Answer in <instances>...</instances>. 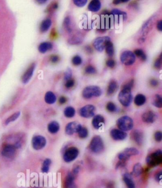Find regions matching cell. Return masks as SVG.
Instances as JSON below:
<instances>
[{"label":"cell","instance_id":"1","mask_svg":"<svg viewBox=\"0 0 162 188\" xmlns=\"http://www.w3.org/2000/svg\"><path fill=\"white\" fill-rule=\"evenodd\" d=\"M117 125L119 129L122 131H129L133 128L134 122L131 118L125 116L117 120Z\"/></svg>","mask_w":162,"mask_h":188},{"label":"cell","instance_id":"2","mask_svg":"<svg viewBox=\"0 0 162 188\" xmlns=\"http://www.w3.org/2000/svg\"><path fill=\"white\" fill-rule=\"evenodd\" d=\"M89 149L92 152L95 154H100L104 150V145L102 139L100 136H95L92 139Z\"/></svg>","mask_w":162,"mask_h":188},{"label":"cell","instance_id":"3","mask_svg":"<svg viewBox=\"0 0 162 188\" xmlns=\"http://www.w3.org/2000/svg\"><path fill=\"white\" fill-rule=\"evenodd\" d=\"M118 99L122 105L125 107H128L131 104L132 99L131 89L123 88L120 92Z\"/></svg>","mask_w":162,"mask_h":188},{"label":"cell","instance_id":"4","mask_svg":"<svg viewBox=\"0 0 162 188\" xmlns=\"http://www.w3.org/2000/svg\"><path fill=\"white\" fill-rule=\"evenodd\" d=\"M102 90L97 86H89L84 89L82 96L84 99H89L93 97H99L102 95Z\"/></svg>","mask_w":162,"mask_h":188},{"label":"cell","instance_id":"5","mask_svg":"<svg viewBox=\"0 0 162 188\" xmlns=\"http://www.w3.org/2000/svg\"><path fill=\"white\" fill-rule=\"evenodd\" d=\"M146 162L149 166L155 167L162 162V152L160 150H157L155 153L148 155Z\"/></svg>","mask_w":162,"mask_h":188},{"label":"cell","instance_id":"6","mask_svg":"<svg viewBox=\"0 0 162 188\" xmlns=\"http://www.w3.org/2000/svg\"><path fill=\"white\" fill-rule=\"evenodd\" d=\"M122 63L126 66H131L136 61V56L130 51H125L122 53L120 56Z\"/></svg>","mask_w":162,"mask_h":188},{"label":"cell","instance_id":"7","mask_svg":"<svg viewBox=\"0 0 162 188\" xmlns=\"http://www.w3.org/2000/svg\"><path fill=\"white\" fill-rule=\"evenodd\" d=\"M79 155V150L75 147H71L68 149L64 155V162L69 163L76 159Z\"/></svg>","mask_w":162,"mask_h":188},{"label":"cell","instance_id":"8","mask_svg":"<svg viewBox=\"0 0 162 188\" xmlns=\"http://www.w3.org/2000/svg\"><path fill=\"white\" fill-rule=\"evenodd\" d=\"M31 144L34 150H41L45 146L46 144V140L43 136H35L32 139Z\"/></svg>","mask_w":162,"mask_h":188},{"label":"cell","instance_id":"9","mask_svg":"<svg viewBox=\"0 0 162 188\" xmlns=\"http://www.w3.org/2000/svg\"><path fill=\"white\" fill-rule=\"evenodd\" d=\"M111 41L109 36H102L99 37L94 41L93 46L95 48V50H97L99 52H102L105 49L106 44Z\"/></svg>","mask_w":162,"mask_h":188},{"label":"cell","instance_id":"10","mask_svg":"<svg viewBox=\"0 0 162 188\" xmlns=\"http://www.w3.org/2000/svg\"><path fill=\"white\" fill-rule=\"evenodd\" d=\"M95 110L96 108L94 106L92 105H86L79 110V114L81 117L89 118L94 116Z\"/></svg>","mask_w":162,"mask_h":188},{"label":"cell","instance_id":"11","mask_svg":"<svg viewBox=\"0 0 162 188\" xmlns=\"http://www.w3.org/2000/svg\"><path fill=\"white\" fill-rule=\"evenodd\" d=\"M17 148L16 146L11 144L5 145L2 150V155L6 158H12L16 153Z\"/></svg>","mask_w":162,"mask_h":188},{"label":"cell","instance_id":"12","mask_svg":"<svg viewBox=\"0 0 162 188\" xmlns=\"http://www.w3.org/2000/svg\"><path fill=\"white\" fill-rule=\"evenodd\" d=\"M82 128V126L76 122H70L67 124L65 132L69 135H72L75 133H77L79 130Z\"/></svg>","mask_w":162,"mask_h":188},{"label":"cell","instance_id":"13","mask_svg":"<svg viewBox=\"0 0 162 188\" xmlns=\"http://www.w3.org/2000/svg\"><path fill=\"white\" fill-rule=\"evenodd\" d=\"M36 63H32L26 69L24 74L21 76V81L23 84H26L28 83L29 80L31 79V77L33 75L34 71L36 68Z\"/></svg>","mask_w":162,"mask_h":188},{"label":"cell","instance_id":"14","mask_svg":"<svg viewBox=\"0 0 162 188\" xmlns=\"http://www.w3.org/2000/svg\"><path fill=\"white\" fill-rule=\"evenodd\" d=\"M110 135L114 140H123L126 138L127 133L120 129H113L110 131Z\"/></svg>","mask_w":162,"mask_h":188},{"label":"cell","instance_id":"15","mask_svg":"<svg viewBox=\"0 0 162 188\" xmlns=\"http://www.w3.org/2000/svg\"><path fill=\"white\" fill-rule=\"evenodd\" d=\"M76 176L72 172H69L67 174L64 181V188H77L74 183Z\"/></svg>","mask_w":162,"mask_h":188},{"label":"cell","instance_id":"16","mask_svg":"<svg viewBox=\"0 0 162 188\" xmlns=\"http://www.w3.org/2000/svg\"><path fill=\"white\" fill-rule=\"evenodd\" d=\"M157 119V115L153 111H148L144 113L142 116V119L147 123H153Z\"/></svg>","mask_w":162,"mask_h":188},{"label":"cell","instance_id":"17","mask_svg":"<svg viewBox=\"0 0 162 188\" xmlns=\"http://www.w3.org/2000/svg\"><path fill=\"white\" fill-rule=\"evenodd\" d=\"M131 137L138 145H142L143 143V133L138 129L135 130L131 134Z\"/></svg>","mask_w":162,"mask_h":188},{"label":"cell","instance_id":"18","mask_svg":"<svg viewBox=\"0 0 162 188\" xmlns=\"http://www.w3.org/2000/svg\"><path fill=\"white\" fill-rule=\"evenodd\" d=\"M104 118L102 115L98 114L94 117L92 121V125L94 128L99 129L104 125Z\"/></svg>","mask_w":162,"mask_h":188},{"label":"cell","instance_id":"19","mask_svg":"<svg viewBox=\"0 0 162 188\" xmlns=\"http://www.w3.org/2000/svg\"><path fill=\"white\" fill-rule=\"evenodd\" d=\"M101 2L99 0H92L88 5V9L91 12H97L100 10Z\"/></svg>","mask_w":162,"mask_h":188},{"label":"cell","instance_id":"20","mask_svg":"<svg viewBox=\"0 0 162 188\" xmlns=\"http://www.w3.org/2000/svg\"><path fill=\"white\" fill-rule=\"evenodd\" d=\"M123 180L127 188H135V183L133 181L132 176L129 173H125L123 175Z\"/></svg>","mask_w":162,"mask_h":188},{"label":"cell","instance_id":"21","mask_svg":"<svg viewBox=\"0 0 162 188\" xmlns=\"http://www.w3.org/2000/svg\"><path fill=\"white\" fill-rule=\"evenodd\" d=\"M53 44L50 42L41 43L38 47L39 51L41 53H45L48 51L53 48Z\"/></svg>","mask_w":162,"mask_h":188},{"label":"cell","instance_id":"22","mask_svg":"<svg viewBox=\"0 0 162 188\" xmlns=\"http://www.w3.org/2000/svg\"><path fill=\"white\" fill-rule=\"evenodd\" d=\"M48 129L50 133H57L60 129V125L56 121L51 122L48 125Z\"/></svg>","mask_w":162,"mask_h":188},{"label":"cell","instance_id":"23","mask_svg":"<svg viewBox=\"0 0 162 188\" xmlns=\"http://www.w3.org/2000/svg\"><path fill=\"white\" fill-rule=\"evenodd\" d=\"M52 24V21L50 19H46L44 20L40 24V30L41 33H45L48 31Z\"/></svg>","mask_w":162,"mask_h":188},{"label":"cell","instance_id":"24","mask_svg":"<svg viewBox=\"0 0 162 188\" xmlns=\"http://www.w3.org/2000/svg\"><path fill=\"white\" fill-rule=\"evenodd\" d=\"M56 101V97L51 91H48L45 95V101L48 104H53Z\"/></svg>","mask_w":162,"mask_h":188},{"label":"cell","instance_id":"25","mask_svg":"<svg viewBox=\"0 0 162 188\" xmlns=\"http://www.w3.org/2000/svg\"><path fill=\"white\" fill-rule=\"evenodd\" d=\"M143 171V167L142 165L140 163H137L134 165L132 175L135 177H138L142 173Z\"/></svg>","mask_w":162,"mask_h":188},{"label":"cell","instance_id":"26","mask_svg":"<svg viewBox=\"0 0 162 188\" xmlns=\"http://www.w3.org/2000/svg\"><path fill=\"white\" fill-rule=\"evenodd\" d=\"M118 85L117 82L115 80H112L109 83L108 88H107V94L108 95H112V94L117 90Z\"/></svg>","mask_w":162,"mask_h":188},{"label":"cell","instance_id":"27","mask_svg":"<svg viewBox=\"0 0 162 188\" xmlns=\"http://www.w3.org/2000/svg\"><path fill=\"white\" fill-rule=\"evenodd\" d=\"M145 101H146V98L145 96L143 95L142 94H138L135 98L134 102L135 105L138 106H141L145 103Z\"/></svg>","mask_w":162,"mask_h":188},{"label":"cell","instance_id":"28","mask_svg":"<svg viewBox=\"0 0 162 188\" xmlns=\"http://www.w3.org/2000/svg\"><path fill=\"white\" fill-rule=\"evenodd\" d=\"M105 49L107 55L110 57H112L114 53V48L113 44L111 42V41H108L106 44Z\"/></svg>","mask_w":162,"mask_h":188},{"label":"cell","instance_id":"29","mask_svg":"<svg viewBox=\"0 0 162 188\" xmlns=\"http://www.w3.org/2000/svg\"><path fill=\"white\" fill-rule=\"evenodd\" d=\"M152 22V18H150L148 20V21L145 22L143 26H142V35H143V37L149 33Z\"/></svg>","mask_w":162,"mask_h":188},{"label":"cell","instance_id":"30","mask_svg":"<svg viewBox=\"0 0 162 188\" xmlns=\"http://www.w3.org/2000/svg\"><path fill=\"white\" fill-rule=\"evenodd\" d=\"M152 104L157 108L162 107V99L161 96L156 94L153 98Z\"/></svg>","mask_w":162,"mask_h":188},{"label":"cell","instance_id":"31","mask_svg":"<svg viewBox=\"0 0 162 188\" xmlns=\"http://www.w3.org/2000/svg\"><path fill=\"white\" fill-rule=\"evenodd\" d=\"M75 113H76V111L74 107L69 106V107H66L64 109V116L67 118H72V117H74Z\"/></svg>","mask_w":162,"mask_h":188},{"label":"cell","instance_id":"32","mask_svg":"<svg viewBox=\"0 0 162 188\" xmlns=\"http://www.w3.org/2000/svg\"><path fill=\"white\" fill-rule=\"evenodd\" d=\"M123 153H125L126 155H127L130 157L132 156H136V155L139 154L138 150L135 148H127L124 150Z\"/></svg>","mask_w":162,"mask_h":188},{"label":"cell","instance_id":"33","mask_svg":"<svg viewBox=\"0 0 162 188\" xmlns=\"http://www.w3.org/2000/svg\"><path fill=\"white\" fill-rule=\"evenodd\" d=\"M134 53L135 56L143 61H145L147 60V56L145 55V53H144L143 50L141 49H136L135 50Z\"/></svg>","mask_w":162,"mask_h":188},{"label":"cell","instance_id":"34","mask_svg":"<svg viewBox=\"0 0 162 188\" xmlns=\"http://www.w3.org/2000/svg\"><path fill=\"white\" fill-rule=\"evenodd\" d=\"M51 163V161L49 158H46V160H44L41 168V171L43 173H48L49 171Z\"/></svg>","mask_w":162,"mask_h":188},{"label":"cell","instance_id":"35","mask_svg":"<svg viewBox=\"0 0 162 188\" xmlns=\"http://www.w3.org/2000/svg\"><path fill=\"white\" fill-rule=\"evenodd\" d=\"M64 28L69 33L72 31L71 21L69 17H66L64 21Z\"/></svg>","mask_w":162,"mask_h":188},{"label":"cell","instance_id":"36","mask_svg":"<svg viewBox=\"0 0 162 188\" xmlns=\"http://www.w3.org/2000/svg\"><path fill=\"white\" fill-rule=\"evenodd\" d=\"M21 114V112H17L16 113H15L14 114H12V116H11L10 117H8L5 121V124L7 125V124H9L11 122L15 121L16 119H18V118L19 117Z\"/></svg>","mask_w":162,"mask_h":188},{"label":"cell","instance_id":"37","mask_svg":"<svg viewBox=\"0 0 162 188\" xmlns=\"http://www.w3.org/2000/svg\"><path fill=\"white\" fill-rule=\"evenodd\" d=\"M77 133H78L79 136L80 138H86L88 135V129L85 127L82 126V128L79 130V131L77 132Z\"/></svg>","mask_w":162,"mask_h":188},{"label":"cell","instance_id":"38","mask_svg":"<svg viewBox=\"0 0 162 188\" xmlns=\"http://www.w3.org/2000/svg\"><path fill=\"white\" fill-rule=\"evenodd\" d=\"M69 43L73 45L79 44L82 43V39L79 36H74L69 39Z\"/></svg>","mask_w":162,"mask_h":188},{"label":"cell","instance_id":"39","mask_svg":"<svg viewBox=\"0 0 162 188\" xmlns=\"http://www.w3.org/2000/svg\"><path fill=\"white\" fill-rule=\"evenodd\" d=\"M111 14L112 15H122L123 16V18L124 20H126L127 18V14L125 12H122L120 10H117V9H114V10H112V11L111 12Z\"/></svg>","mask_w":162,"mask_h":188},{"label":"cell","instance_id":"40","mask_svg":"<svg viewBox=\"0 0 162 188\" xmlns=\"http://www.w3.org/2000/svg\"><path fill=\"white\" fill-rule=\"evenodd\" d=\"M73 2L76 6L83 7L87 4L88 0H72Z\"/></svg>","mask_w":162,"mask_h":188},{"label":"cell","instance_id":"41","mask_svg":"<svg viewBox=\"0 0 162 188\" xmlns=\"http://www.w3.org/2000/svg\"><path fill=\"white\" fill-rule=\"evenodd\" d=\"M82 58L80 56H79L78 55L75 56L73 57L72 60V62L74 66H79L82 63Z\"/></svg>","mask_w":162,"mask_h":188},{"label":"cell","instance_id":"42","mask_svg":"<svg viewBox=\"0 0 162 188\" xmlns=\"http://www.w3.org/2000/svg\"><path fill=\"white\" fill-rule=\"evenodd\" d=\"M107 109L109 112H114L117 110V107L114 103L109 102V103H107Z\"/></svg>","mask_w":162,"mask_h":188},{"label":"cell","instance_id":"43","mask_svg":"<svg viewBox=\"0 0 162 188\" xmlns=\"http://www.w3.org/2000/svg\"><path fill=\"white\" fill-rule=\"evenodd\" d=\"M118 158H119L120 161H122L123 162H126L127 161H128L130 159V157H129L127 155H126L125 153L122 152V153H120L119 154Z\"/></svg>","mask_w":162,"mask_h":188},{"label":"cell","instance_id":"44","mask_svg":"<svg viewBox=\"0 0 162 188\" xmlns=\"http://www.w3.org/2000/svg\"><path fill=\"white\" fill-rule=\"evenodd\" d=\"M85 72L88 74H95L96 73V70L94 68V67H93V66H88L85 69Z\"/></svg>","mask_w":162,"mask_h":188},{"label":"cell","instance_id":"45","mask_svg":"<svg viewBox=\"0 0 162 188\" xmlns=\"http://www.w3.org/2000/svg\"><path fill=\"white\" fill-rule=\"evenodd\" d=\"M154 66L156 69H160L162 66V55H160V57L158 58L155 61Z\"/></svg>","mask_w":162,"mask_h":188},{"label":"cell","instance_id":"46","mask_svg":"<svg viewBox=\"0 0 162 188\" xmlns=\"http://www.w3.org/2000/svg\"><path fill=\"white\" fill-rule=\"evenodd\" d=\"M72 73L71 69L68 68L67 71L65 72V74H64V80L66 81H67L68 80L71 79L72 78Z\"/></svg>","mask_w":162,"mask_h":188},{"label":"cell","instance_id":"47","mask_svg":"<svg viewBox=\"0 0 162 188\" xmlns=\"http://www.w3.org/2000/svg\"><path fill=\"white\" fill-rule=\"evenodd\" d=\"M80 169H81V165H79V164H76L74 166L72 173L76 176L79 173V172L80 171Z\"/></svg>","mask_w":162,"mask_h":188},{"label":"cell","instance_id":"48","mask_svg":"<svg viewBox=\"0 0 162 188\" xmlns=\"http://www.w3.org/2000/svg\"><path fill=\"white\" fill-rule=\"evenodd\" d=\"M155 139L157 142H160L162 140V133L161 131H157L155 134Z\"/></svg>","mask_w":162,"mask_h":188},{"label":"cell","instance_id":"49","mask_svg":"<svg viewBox=\"0 0 162 188\" xmlns=\"http://www.w3.org/2000/svg\"><path fill=\"white\" fill-rule=\"evenodd\" d=\"M74 79H69L66 82L65 84V86L67 88H72V86H74Z\"/></svg>","mask_w":162,"mask_h":188},{"label":"cell","instance_id":"50","mask_svg":"<svg viewBox=\"0 0 162 188\" xmlns=\"http://www.w3.org/2000/svg\"><path fill=\"white\" fill-rule=\"evenodd\" d=\"M106 64H107V67L112 68L115 66V62L114 60L110 59V60H107V62H106Z\"/></svg>","mask_w":162,"mask_h":188},{"label":"cell","instance_id":"51","mask_svg":"<svg viewBox=\"0 0 162 188\" xmlns=\"http://www.w3.org/2000/svg\"><path fill=\"white\" fill-rule=\"evenodd\" d=\"M134 80H131L129 81V83H127L126 84H125V85L123 86L122 88H129L131 89L132 88L133 86H134Z\"/></svg>","mask_w":162,"mask_h":188},{"label":"cell","instance_id":"52","mask_svg":"<svg viewBox=\"0 0 162 188\" xmlns=\"http://www.w3.org/2000/svg\"><path fill=\"white\" fill-rule=\"evenodd\" d=\"M50 60H51V61L53 62V63H57L59 61V57H58L56 55H53L50 58Z\"/></svg>","mask_w":162,"mask_h":188},{"label":"cell","instance_id":"53","mask_svg":"<svg viewBox=\"0 0 162 188\" xmlns=\"http://www.w3.org/2000/svg\"><path fill=\"white\" fill-rule=\"evenodd\" d=\"M162 172H160L158 173L155 176V180L158 182H160L162 180Z\"/></svg>","mask_w":162,"mask_h":188},{"label":"cell","instance_id":"54","mask_svg":"<svg viewBox=\"0 0 162 188\" xmlns=\"http://www.w3.org/2000/svg\"><path fill=\"white\" fill-rule=\"evenodd\" d=\"M125 162L122 161H120L119 162H118L116 166V169H117L118 168H119L120 167H123L124 166H125Z\"/></svg>","mask_w":162,"mask_h":188},{"label":"cell","instance_id":"55","mask_svg":"<svg viewBox=\"0 0 162 188\" xmlns=\"http://www.w3.org/2000/svg\"><path fill=\"white\" fill-rule=\"evenodd\" d=\"M150 85H152V86H157L158 85V81L157 80L153 79L150 80Z\"/></svg>","mask_w":162,"mask_h":188},{"label":"cell","instance_id":"56","mask_svg":"<svg viewBox=\"0 0 162 188\" xmlns=\"http://www.w3.org/2000/svg\"><path fill=\"white\" fill-rule=\"evenodd\" d=\"M66 101H67V99L64 96H61L59 99V103L61 105L64 104V103H66Z\"/></svg>","mask_w":162,"mask_h":188},{"label":"cell","instance_id":"57","mask_svg":"<svg viewBox=\"0 0 162 188\" xmlns=\"http://www.w3.org/2000/svg\"><path fill=\"white\" fill-rule=\"evenodd\" d=\"M157 28L159 31H162V21L161 20L158 21L157 24Z\"/></svg>","mask_w":162,"mask_h":188},{"label":"cell","instance_id":"58","mask_svg":"<svg viewBox=\"0 0 162 188\" xmlns=\"http://www.w3.org/2000/svg\"><path fill=\"white\" fill-rule=\"evenodd\" d=\"M36 1L39 4L43 5V4L47 2L48 0H36Z\"/></svg>","mask_w":162,"mask_h":188},{"label":"cell","instance_id":"59","mask_svg":"<svg viewBox=\"0 0 162 188\" xmlns=\"http://www.w3.org/2000/svg\"><path fill=\"white\" fill-rule=\"evenodd\" d=\"M121 2H122L121 0H113V2H112L113 4L115 5H119Z\"/></svg>","mask_w":162,"mask_h":188},{"label":"cell","instance_id":"60","mask_svg":"<svg viewBox=\"0 0 162 188\" xmlns=\"http://www.w3.org/2000/svg\"><path fill=\"white\" fill-rule=\"evenodd\" d=\"M145 41V39L144 38H142L139 39L138 42H139V43H140V44H142V43H144Z\"/></svg>","mask_w":162,"mask_h":188},{"label":"cell","instance_id":"61","mask_svg":"<svg viewBox=\"0 0 162 188\" xmlns=\"http://www.w3.org/2000/svg\"><path fill=\"white\" fill-rule=\"evenodd\" d=\"M130 0H121L122 2H128Z\"/></svg>","mask_w":162,"mask_h":188}]
</instances>
